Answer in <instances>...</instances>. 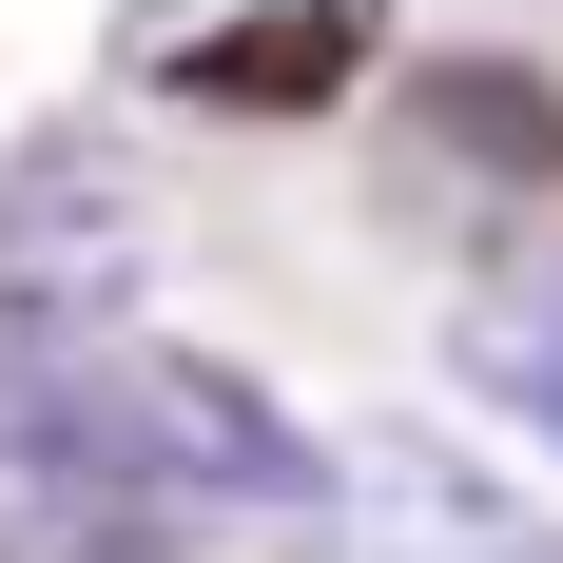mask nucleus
<instances>
[{"instance_id": "nucleus-1", "label": "nucleus", "mask_w": 563, "mask_h": 563, "mask_svg": "<svg viewBox=\"0 0 563 563\" xmlns=\"http://www.w3.org/2000/svg\"><path fill=\"white\" fill-rule=\"evenodd\" d=\"M78 389H98V448L136 466L195 544H214V525H350V448H311L233 350H175V331L136 350V331H117Z\"/></svg>"}, {"instance_id": "nucleus-2", "label": "nucleus", "mask_w": 563, "mask_h": 563, "mask_svg": "<svg viewBox=\"0 0 563 563\" xmlns=\"http://www.w3.org/2000/svg\"><path fill=\"white\" fill-rule=\"evenodd\" d=\"M156 291V195L117 136H20L0 156V369H98Z\"/></svg>"}, {"instance_id": "nucleus-3", "label": "nucleus", "mask_w": 563, "mask_h": 563, "mask_svg": "<svg viewBox=\"0 0 563 563\" xmlns=\"http://www.w3.org/2000/svg\"><path fill=\"white\" fill-rule=\"evenodd\" d=\"M331 544L350 563H563V506H525L448 428H350V525Z\"/></svg>"}, {"instance_id": "nucleus-4", "label": "nucleus", "mask_w": 563, "mask_h": 563, "mask_svg": "<svg viewBox=\"0 0 563 563\" xmlns=\"http://www.w3.org/2000/svg\"><path fill=\"white\" fill-rule=\"evenodd\" d=\"M448 389L466 408H506L525 448H563V273H486L448 311Z\"/></svg>"}, {"instance_id": "nucleus-5", "label": "nucleus", "mask_w": 563, "mask_h": 563, "mask_svg": "<svg viewBox=\"0 0 563 563\" xmlns=\"http://www.w3.org/2000/svg\"><path fill=\"white\" fill-rule=\"evenodd\" d=\"M350 58H369V20H350V0H273V20H214V40L175 58V78H195L214 117H311Z\"/></svg>"}, {"instance_id": "nucleus-6", "label": "nucleus", "mask_w": 563, "mask_h": 563, "mask_svg": "<svg viewBox=\"0 0 563 563\" xmlns=\"http://www.w3.org/2000/svg\"><path fill=\"white\" fill-rule=\"evenodd\" d=\"M428 136H448V156H486V175H563V117H544V78H525V58H448V78H428Z\"/></svg>"}]
</instances>
